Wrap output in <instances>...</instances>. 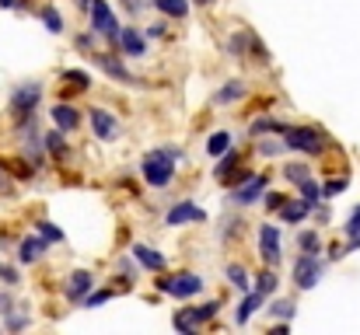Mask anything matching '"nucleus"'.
Returning a JSON list of instances; mask_svg holds the SVG:
<instances>
[{
    "label": "nucleus",
    "instance_id": "nucleus-1",
    "mask_svg": "<svg viewBox=\"0 0 360 335\" xmlns=\"http://www.w3.org/2000/svg\"><path fill=\"white\" fill-rule=\"evenodd\" d=\"M175 161H179V150H172V147L151 150V154L144 157V164H140V171H144L147 185H154V189H165V185L175 178Z\"/></svg>",
    "mask_w": 360,
    "mask_h": 335
},
{
    "label": "nucleus",
    "instance_id": "nucleus-2",
    "mask_svg": "<svg viewBox=\"0 0 360 335\" xmlns=\"http://www.w3.org/2000/svg\"><path fill=\"white\" fill-rule=\"evenodd\" d=\"M283 143L290 150H301V154H322L325 150V137L318 130H311V126H290L283 133Z\"/></svg>",
    "mask_w": 360,
    "mask_h": 335
},
{
    "label": "nucleus",
    "instance_id": "nucleus-3",
    "mask_svg": "<svg viewBox=\"0 0 360 335\" xmlns=\"http://www.w3.org/2000/svg\"><path fill=\"white\" fill-rule=\"evenodd\" d=\"M158 290H161V293H172V297H179V300H189V297H196V293L203 290V276H196V272L165 276V279H158Z\"/></svg>",
    "mask_w": 360,
    "mask_h": 335
},
{
    "label": "nucleus",
    "instance_id": "nucleus-4",
    "mask_svg": "<svg viewBox=\"0 0 360 335\" xmlns=\"http://www.w3.org/2000/svg\"><path fill=\"white\" fill-rule=\"evenodd\" d=\"M119 22H116V15H112V8H109V0H91V32H98V36H105V39H119Z\"/></svg>",
    "mask_w": 360,
    "mask_h": 335
},
{
    "label": "nucleus",
    "instance_id": "nucleus-5",
    "mask_svg": "<svg viewBox=\"0 0 360 335\" xmlns=\"http://www.w3.org/2000/svg\"><path fill=\"white\" fill-rule=\"evenodd\" d=\"M39 98H43V88H39V84H22V88H15V95H11V116H15L18 123L29 119V116H36Z\"/></svg>",
    "mask_w": 360,
    "mask_h": 335
},
{
    "label": "nucleus",
    "instance_id": "nucleus-6",
    "mask_svg": "<svg viewBox=\"0 0 360 335\" xmlns=\"http://www.w3.org/2000/svg\"><path fill=\"white\" fill-rule=\"evenodd\" d=\"M318 276H322V258L304 251V255L294 262V286H297V290H311V286L318 283Z\"/></svg>",
    "mask_w": 360,
    "mask_h": 335
},
{
    "label": "nucleus",
    "instance_id": "nucleus-7",
    "mask_svg": "<svg viewBox=\"0 0 360 335\" xmlns=\"http://www.w3.org/2000/svg\"><path fill=\"white\" fill-rule=\"evenodd\" d=\"M259 255L266 265H280L283 251H280V227L276 224H262L259 227Z\"/></svg>",
    "mask_w": 360,
    "mask_h": 335
},
{
    "label": "nucleus",
    "instance_id": "nucleus-8",
    "mask_svg": "<svg viewBox=\"0 0 360 335\" xmlns=\"http://www.w3.org/2000/svg\"><path fill=\"white\" fill-rule=\"evenodd\" d=\"M88 119H91V130H95L98 140H105V143L119 140V123H116L112 112H105V109H88Z\"/></svg>",
    "mask_w": 360,
    "mask_h": 335
},
{
    "label": "nucleus",
    "instance_id": "nucleus-9",
    "mask_svg": "<svg viewBox=\"0 0 360 335\" xmlns=\"http://www.w3.org/2000/svg\"><path fill=\"white\" fill-rule=\"evenodd\" d=\"M266 196V175H252V178H245V185H238L234 192H231V203L234 206H252V203H259Z\"/></svg>",
    "mask_w": 360,
    "mask_h": 335
},
{
    "label": "nucleus",
    "instance_id": "nucleus-10",
    "mask_svg": "<svg viewBox=\"0 0 360 335\" xmlns=\"http://www.w3.org/2000/svg\"><path fill=\"white\" fill-rule=\"evenodd\" d=\"M207 213L196 206V203H189V199H182V203H175L168 213H165V224L168 227H182V224H200Z\"/></svg>",
    "mask_w": 360,
    "mask_h": 335
},
{
    "label": "nucleus",
    "instance_id": "nucleus-11",
    "mask_svg": "<svg viewBox=\"0 0 360 335\" xmlns=\"http://www.w3.org/2000/svg\"><path fill=\"white\" fill-rule=\"evenodd\" d=\"M116 46H119L126 56H144V53H147V39H144V36H140V29H133V25L119 29V39H116Z\"/></svg>",
    "mask_w": 360,
    "mask_h": 335
},
{
    "label": "nucleus",
    "instance_id": "nucleus-12",
    "mask_svg": "<svg viewBox=\"0 0 360 335\" xmlns=\"http://www.w3.org/2000/svg\"><path fill=\"white\" fill-rule=\"evenodd\" d=\"M91 286H95V276L91 272H84V269H77L70 279H67V286H63V293H67V300H74V304H81L88 293H91Z\"/></svg>",
    "mask_w": 360,
    "mask_h": 335
},
{
    "label": "nucleus",
    "instance_id": "nucleus-13",
    "mask_svg": "<svg viewBox=\"0 0 360 335\" xmlns=\"http://www.w3.org/2000/svg\"><path fill=\"white\" fill-rule=\"evenodd\" d=\"M53 126L63 130V133H74V130L81 126V112H77L74 105H67V102H57V105H53Z\"/></svg>",
    "mask_w": 360,
    "mask_h": 335
},
{
    "label": "nucleus",
    "instance_id": "nucleus-14",
    "mask_svg": "<svg viewBox=\"0 0 360 335\" xmlns=\"http://www.w3.org/2000/svg\"><path fill=\"white\" fill-rule=\"evenodd\" d=\"M95 63H98V67H102L112 81H123V84H140V81H137V77H133V74H130L119 60H112L109 53H95Z\"/></svg>",
    "mask_w": 360,
    "mask_h": 335
},
{
    "label": "nucleus",
    "instance_id": "nucleus-15",
    "mask_svg": "<svg viewBox=\"0 0 360 335\" xmlns=\"http://www.w3.org/2000/svg\"><path fill=\"white\" fill-rule=\"evenodd\" d=\"M133 258H137V265L147 269V272H161V269H165V255L154 251L151 244H133Z\"/></svg>",
    "mask_w": 360,
    "mask_h": 335
},
{
    "label": "nucleus",
    "instance_id": "nucleus-16",
    "mask_svg": "<svg viewBox=\"0 0 360 335\" xmlns=\"http://www.w3.org/2000/svg\"><path fill=\"white\" fill-rule=\"evenodd\" d=\"M46 244H50V241H46L43 234H39V237H25V241L18 244V262H22V265L39 262V258H43V251H46Z\"/></svg>",
    "mask_w": 360,
    "mask_h": 335
},
{
    "label": "nucleus",
    "instance_id": "nucleus-17",
    "mask_svg": "<svg viewBox=\"0 0 360 335\" xmlns=\"http://www.w3.org/2000/svg\"><path fill=\"white\" fill-rule=\"evenodd\" d=\"M262 300H266V293H259V290H252V293H245V300H241V307H238V314H234V321L238 325H245L259 307H262Z\"/></svg>",
    "mask_w": 360,
    "mask_h": 335
},
{
    "label": "nucleus",
    "instance_id": "nucleus-18",
    "mask_svg": "<svg viewBox=\"0 0 360 335\" xmlns=\"http://www.w3.org/2000/svg\"><path fill=\"white\" fill-rule=\"evenodd\" d=\"M308 210H311V206H308L304 199H301V203H297V199H294V203L287 199V203L280 206V217H283V224H301V220L308 217Z\"/></svg>",
    "mask_w": 360,
    "mask_h": 335
},
{
    "label": "nucleus",
    "instance_id": "nucleus-19",
    "mask_svg": "<svg viewBox=\"0 0 360 335\" xmlns=\"http://www.w3.org/2000/svg\"><path fill=\"white\" fill-rule=\"evenodd\" d=\"M287 130H290L287 123H280V119H269V116H266V119H255V123L248 126V133H252V137H262V133H280V137H283Z\"/></svg>",
    "mask_w": 360,
    "mask_h": 335
},
{
    "label": "nucleus",
    "instance_id": "nucleus-20",
    "mask_svg": "<svg viewBox=\"0 0 360 335\" xmlns=\"http://www.w3.org/2000/svg\"><path fill=\"white\" fill-rule=\"evenodd\" d=\"M172 325H175V328H179V332H182V335H193V332H196V328H200V325H203V321H200V318H196V311H193V307H189V311H179V314H175V321H172Z\"/></svg>",
    "mask_w": 360,
    "mask_h": 335
},
{
    "label": "nucleus",
    "instance_id": "nucleus-21",
    "mask_svg": "<svg viewBox=\"0 0 360 335\" xmlns=\"http://www.w3.org/2000/svg\"><path fill=\"white\" fill-rule=\"evenodd\" d=\"M154 8H158L161 15H168V18H186V15H189L186 0H154Z\"/></svg>",
    "mask_w": 360,
    "mask_h": 335
},
{
    "label": "nucleus",
    "instance_id": "nucleus-22",
    "mask_svg": "<svg viewBox=\"0 0 360 335\" xmlns=\"http://www.w3.org/2000/svg\"><path fill=\"white\" fill-rule=\"evenodd\" d=\"M283 178H287V182H294V185H301V182H308V178H311V168H308V164H301V161L283 164Z\"/></svg>",
    "mask_w": 360,
    "mask_h": 335
},
{
    "label": "nucleus",
    "instance_id": "nucleus-23",
    "mask_svg": "<svg viewBox=\"0 0 360 335\" xmlns=\"http://www.w3.org/2000/svg\"><path fill=\"white\" fill-rule=\"evenodd\" d=\"M207 150H210L213 157L227 154V150H231V133H224V130H220V133H213V137L207 140Z\"/></svg>",
    "mask_w": 360,
    "mask_h": 335
},
{
    "label": "nucleus",
    "instance_id": "nucleus-24",
    "mask_svg": "<svg viewBox=\"0 0 360 335\" xmlns=\"http://www.w3.org/2000/svg\"><path fill=\"white\" fill-rule=\"evenodd\" d=\"M43 25H46V32L60 36V32H63V15H60L57 8H43Z\"/></svg>",
    "mask_w": 360,
    "mask_h": 335
},
{
    "label": "nucleus",
    "instance_id": "nucleus-25",
    "mask_svg": "<svg viewBox=\"0 0 360 335\" xmlns=\"http://www.w3.org/2000/svg\"><path fill=\"white\" fill-rule=\"evenodd\" d=\"M43 140H46V150H50L53 157H63V154H67V143H63V130H53V133H46Z\"/></svg>",
    "mask_w": 360,
    "mask_h": 335
},
{
    "label": "nucleus",
    "instance_id": "nucleus-26",
    "mask_svg": "<svg viewBox=\"0 0 360 335\" xmlns=\"http://www.w3.org/2000/svg\"><path fill=\"white\" fill-rule=\"evenodd\" d=\"M224 276L231 279V286H238V290H248V272L238 265V262H231V265H224Z\"/></svg>",
    "mask_w": 360,
    "mask_h": 335
},
{
    "label": "nucleus",
    "instance_id": "nucleus-27",
    "mask_svg": "<svg viewBox=\"0 0 360 335\" xmlns=\"http://www.w3.org/2000/svg\"><path fill=\"white\" fill-rule=\"evenodd\" d=\"M346 237H350V251L353 248H360V206L350 213V220H346Z\"/></svg>",
    "mask_w": 360,
    "mask_h": 335
},
{
    "label": "nucleus",
    "instance_id": "nucleus-28",
    "mask_svg": "<svg viewBox=\"0 0 360 335\" xmlns=\"http://www.w3.org/2000/svg\"><path fill=\"white\" fill-rule=\"evenodd\" d=\"M241 95H245V88H241L238 81H231V84H224V88L217 91V98H213V102H217V105H224V102H238Z\"/></svg>",
    "mask_w": 360,
    "mask_h": 335
},
{
    "label": "nucleus",
    "instance_id": "nucleus-29",
    "mask_svg": "<svg viewBox=\"0 0 360 335\" xmlns=\"http://www.w3.org/2000/svg\"><path fill=\"white\" fill-rule=\"evenodd\" d=\"M297 248H301V251H308V255H318L322 241H318V234H315V231H301V234H297Z\"/></svg>",
    "mask_w": 360,
    "mask_h": 335
},
{
    "label": "nucleus",
    "instance_id": "nucleus-30",
    "mask_svg": "<svg viewBox=\"0 0 360 335\" xmlns=\"http://www.w3.org/2000/svg\"><path fill=\"white\" fill-rule=\"evenodd\" d=\"M234 168H238V150H227V154H220V164H217V171H213V175H217V182H220L224 175H231Z\"/></svg>",
    "mask_w": 360,
    "mask_h": 335
},
{
    "label": "nucleus",
    "instance_id": "nucleus-31",
    "mask_svg": "<svg viewBox=\"0 0 360 335\" xmlns=\"http://www.w3.org/2000/svg\"><path fill=\"white\" fill-rule=\"evenodd\" d=\"M297 189H301V199H304L308 206H318V199H322V189H318L311 178H308V182H301Z\"/></svg>",
    "mask_w": 360,
    "mask_h": 335
},
{
    "label": "nucleus",
    "instance_id": "nucleus-32",
    "mask_svg": "<svg viewBox=\"0 0 360 335\" xmlns=\"http://www.w3.org/2000/svg\"><path fill=\"white\" fill-rule=\"evenodd\" d=\"M36 227H39V234H43V237H46L50 244H57V241H63V231H60V227H57L53 220H39Z\"/></svg>",
    "mask_w": 360,
    "mask_h": 335
},
{
    "label": "nucleus",
    "instance_id": "nucleus-33",
    "mask_svg": "<svg viewBox=\"0 0 360 335\" xmlns=\"http://www.w3.org/2000/svg\"><path fill=\"white\" fill-rule=\"evenodd\" d=\"M269 314H273V318H283V321H290V318H294V300H273Z\"/></svg>",
    "mask_w": 360,
    "mask_h": 335
},
{
    "label": "nucleus",
    "instance_id": "nucleus-34",
    "mask_svg": "<svg viewBox=\"0 0 360 335\" xmlns=\"http://www.w3.org/2000/svg\"><path fill=\"white\" fill-rule=\"evenodd\" d=\"M63 81H70V84H74V88H81V91H84V88H91V77H88L84 70H63Z\"/></svg>",
    "mask_w": 360,
    "mask_h": 335
},
{
    "label": "nucleus",
    "instance_id": "nucleus-35",
    "mask_svg": "<svg viewBox=\"0 0 360 335\" xmlns=\"http://www.w3.org/2000/svg\"><path fill=\"white\" fill-rule=\"evenodd\" d=\"M255 290L269 297V293L276 290V276H273V272H259V276H255Z\"/></svg>",
    "mask_w": 360,
    "mask_h": 335
},
{
    "label": "nucleus",
    "instance_id": "nucleus-36",
    "mask_svg": "<svg viewBox=\"0 0 360 335\" xmlns=\"http://www.w3.org/2000/svg\"><path fill=\"white\" fill-rule=\"evenodd\" d=\"M193 311H196L200 321H210V318L220 311V300H207V304H200V307H193Z\"/></svg>",
    "mask_w": 360,
    "mask_h": 335
},
{
    "label": "nucleus",
    "instance_id": "nucleus-37",
    "mask_svg": "<svg viewBox=\"0 0 360 335\" xmlns=\"http://www.w3.org/2000/svg\"><path fill=\"white\" fill-rule=\"evenodd\" d=\"M112 297V290H95V293H88L84 300H81V307H98V304H105Z\"/></svg>",
    "mask_w": 360,
    "mask_h": 335
},
{
    "label": "nucleus",
    "instance_id": "nucleus-38",
    "mask_svg": "<svg viewBox=\"0 0 360 335\" xmlns=\"http://www.w3.org/2000/svg\"><path fill=\"white\" fill-rule=\"evenodd\" d=\"M0 279H4L8 286H15V283H22V276H18V269H15V265H0Z\"/></svg>",
    "mask_w": 360,
    "mask_h": 335
},
{
    "label": "nucleus",
    "instance_id": "nucleus-39",
    "mask_svg": "<svg viewBox=\"0 0 360 335\" xmlns=\"http://www.w3.org/2000/svg\"><path fill=\"white\" fill-rule=\"evenodd\" d=\"M343 189H346V178H332V182L322 189V196H339Z\"/></svg>",
    "mask_w": 360,
    "mask_h": 335
},
{
    "label": "nucleus",
    "instance_id": "nucleus-40",
    "mask_svg": "<svg viewBox=\"0 0 360 335\" xmlns=\"http://www.w3.org/2000/svg\"><path fill=\"white\" fill-rule=\"evenodd\" d=\"M11 311H15V300H11V293H4V290H0V314L8 318Z\"/></svg>",
    "mask_w": 360,
    "mask_h": 335
},
{
    "label": "nucleus",
    "instance_id": "nucleus-41",
    "mask_svg": "<svg viewBox=\"0 0 360 335\" xmlns=\"http://www.w3.org/2000/svg\"><path fill=\"white\" fill-rule=\"evenodd\" d=\"M283 203H287V196H280V192H266V206H269V210H280Z\"/></svg>",
    "mask_w": 360,
    "mask_h": 335
},
{
    "label": "nucleus",
    "instance_id": "nucleus-42",
    "mask_svg": "<svg viewBox=\"0 0 360 335\" xmlns=\"http://www.w3.org/2000/svg\"><path fill=\"white\" fill-rule=\"evenodd\" d=\"M147 36H151V39H161V36H165V25H161V22H158V25H151V29H147Z\"/></svg>",
    "mask_w": 360,
    "mask_h": 335
},
{
    "label": "nucleus",
    "instance_id": "nucleus-43",
    "mask_svg": "<svg viewBox=\"0 0 360 335\" xmlns=\"http://www.w3.org/2000/svg\"><path fill=\"white\" fill-rule=\"evenodd\" d=\"M77 49H91V36H81V39H77Z\"/></svg>",
    "mask_w": 360,
    "mask_h": 335
},
{
    "label": "nucleus",
    "instance_id": "nucleus-44",
    "mask_svg": "<svg viewBox=\"0 0 360 335\" xmlns=\"http://www.w3.org/2000/svg\"><path fill=\"white\" fill-rule=\"evenodd\" d=\"M74 4H77L81 11H88V8H91V0H74Z\"/></svg>",
    "mask_w": 360,
    "mask_h": 335
},
{
    "label": "nucleus",
    "instance_id": "nucleus-45",
    "mask_svg": "<svg viewBox=\"0 0 360 335\" xmlns=\"http://www.w3.org/2000/svg\"><path fill=\"white\" fill-rule=\"evenodd\" d=\"M0 8H18V0H0Z\"/></svg>",
    "mask_w": 360,
    "mask_h": 335
},
{
    "label": "nucleus",
    "instance_id": "nucleus-46",
    "mask_svg": "<svg viewBox=\"0 0 360 335\" xmlns=\"http://www.w3.org/2000/svg\"><path fill=\"white\" fill-rule=\"evenodd\" d=\"M200 4H210V0H200Z\"/></svg>",
    "mask_w": 360,
    "mask_h": 335
}]
</instances>
